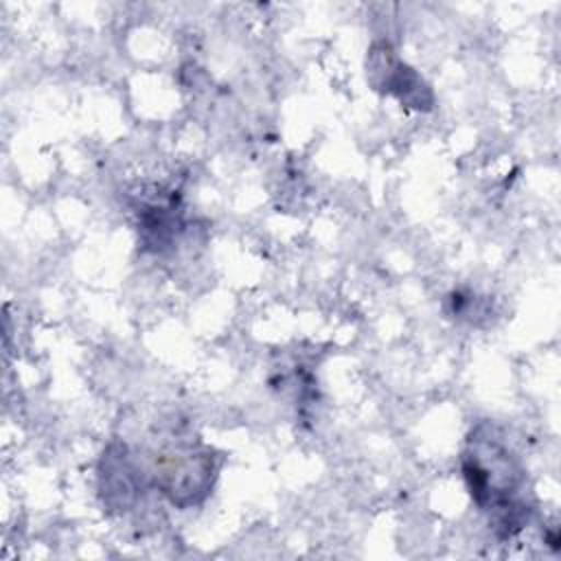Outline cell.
<instances>
[{
    "label": "cell",
    "instance_id": "cell-3",
    "mask_svg": "<svg viewBox=\"0 0 561 561\" xmlns=\"http://www.w3.org/2000/svg\"><path fill=\"white\" fill-rule=\"evenodd\" d=\"M368 75L375 90L397 96L403 105L416 110L432 107V92L427 83L408 64H403L386 42L373 46Z\"/></svg>",
    "mask_w": 561,
    "mask_h": 561
},
{
    "label": "cell",
    "instance_id": "cell-2",
    "mask_svg": "<svg viewBox=\"0 0 561 561\" xmlns=\"http://www.w3.org/2000/svg\"><path fill=\"white\" fill-rule=\"evenodd\" d=\"M215 462L208 449L180 447L160 458L156 469L158 489L178 506L186 508L202 502L215 478Z\"/></svg>",
    "mask_w": 561,
    "mask_h": 561
},
{
    "label": "cell",
    "instance_id": "cell-4",
    "mask_svg": "<svg viewBox=\"0 0 561 561\" xmlns=\"http://www.w3.org/2000/svg\"><path fill=\"white\" fill-rule=\"evenodd\" d=\"M136 467L125 447L112 445L99 467V486L103 504L114 511H127L138 497V476Z\"/></svg>",
    "mask_w": 561,
    "mask_h": 561
},
{
    "label": "cell",
    "instance_id": "cell-1",
    "mask_svg": "<svg viewBox=\"0 0 561 561\" xmlns=\"http://www.w3.org/2000/svg\"><path fill=\"white\" fill-rule=\"evenodd\" d=\"M462 476L473 502L493 515L502 537H513L526 526L530 506L522 495L524 469L491 427L480 425L469 436Z\"/></svg>",
    "mask_w": 561,
    "mask_h": 561
}]
</instances>
